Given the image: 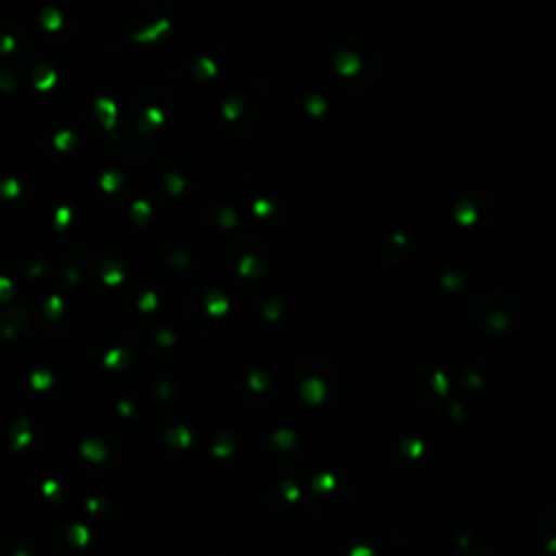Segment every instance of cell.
Wrapping results in <instances>:
<instances>
[{
	"label": "cell",
	"instance_id": "obj_1",
	"mask_svg": "<svg viewBox=\"0 0 556 556\" xmlns=\"http://www.w3.org/2000/svg\"><path fill=\"white\" fill-rule=\"evenodd\" d=\"M536 539L549 554L556 556V506L541 510L536 519Z\"/></svg>",
	"mask_w": 556,
	"mask_h": 556
},
{
	"label": "cell",
	"instance_id": "obj_2",
	"mask_svg": "<svg viewBox=\"0 0 556 556\" xmlns=\"http://www.w3.org/2000/svg\"><path fill=\"white\" fill-rule=\"evenodd\" d=\"M480 556H500V554H480Z\"/></svg>",
	"mask_w": 556,
	"mask_h": 556
}]
</instances>
